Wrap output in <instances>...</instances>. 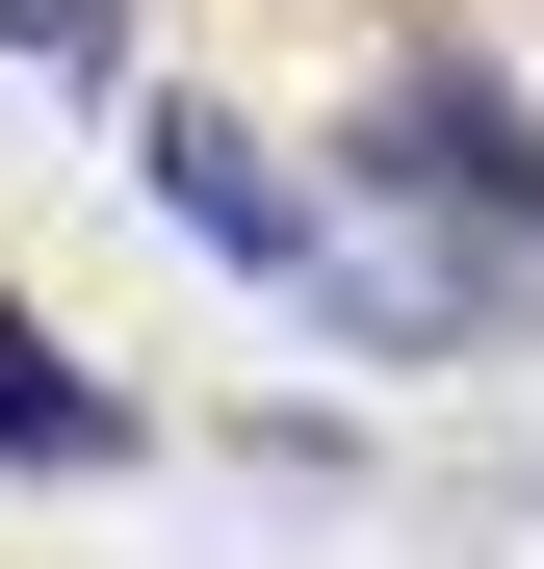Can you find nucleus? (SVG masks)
<instances>
[{
  "mask_svg": "<svg viewBox=\"0 0 544 569\" xmlns=\"http://www.w3.org/2000/svg\"><path fill=\"white\" fill-rule=\"evenodd\" d=\"M363 181H389V208H441V259H467L493 311L544 284V104H518L467 27H441V52H389V104H363Z\"/></svg>",
  "mask_w": 544,
  "mask_h": 569,
  "instance_id": "nucleus-1",
  "label": "nucleus"
},
{
  "mask_svg": "<svg viewBox=\"0 0 544 569\" xmlns=\"http://www.w3.org/2000/svg\"><path fill=\"white\" fill-rule=\"evenodd\" d=\"M156 208H181V233H208L234 284H286V311H337V208H311V181H286V156H259L234 104H156Z\"/></svg>",
  "mask_w": 544,
  "mask_h": 569,
  "instance_id": "nucleus-2",
  "label": "nucleus"
},
{
  "mask_svg": "<svg viewBox=\"0 0 544 569\" xmlns=\"http://www.w3.org/2000/svg\"><path fill=\"white\" fill-rule=\"evenodd\" d=\"M0 466H27V492H105V466H130V389L52 311H0Z\"/></svg>",
  "mask_w": 544,
  "mask_h": 569,
  "instance_id": "nucleus-3",
  "label": "nucleus"
},
{
  "mask_svg": "<svg viewBox=\"0 0 544 569\" xmlns=\"http://www.w3.org/2000/svg\"><path fill=\"white\" fill-rule=\"evenodd\" d=\"M0 52H52V78H105V0H0Z\"/></svg>",
  "mask_w": 544,
  "mask_h": 569,
  "instance_id": "nucleus-4",
  "label": "nucleus"
}]
</instances>
